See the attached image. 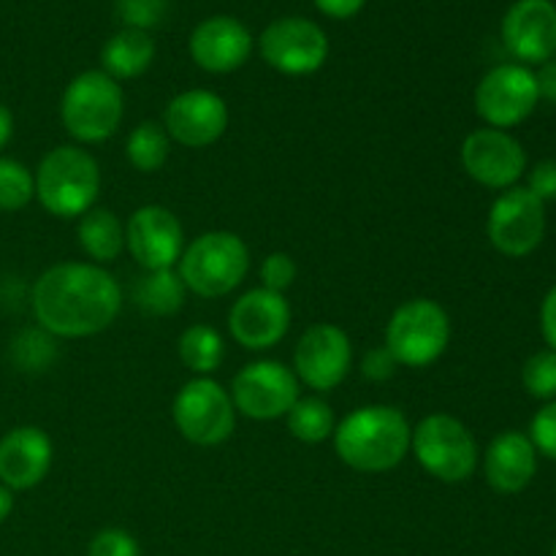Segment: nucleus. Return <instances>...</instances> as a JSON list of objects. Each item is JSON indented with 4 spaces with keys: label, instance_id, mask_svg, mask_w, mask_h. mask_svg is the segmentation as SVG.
Segmentation results:
<instances>
[{
    "label": "nucleus",
    "instance_id": "1",
    "mask_svg": "<svg viewBox=\"0 0 556 556\" xmlns=\"http://www.w3.org/2000/svg\"><path fill=\"white\" fill-rule=\"evenodd\" d=\"M30 307L47 334L60 340L96 337L117 320L123 288L103 266L65 261L33 282Z\"/></svg>",
    "mask_w": 556,
    "mask_h": 556
},
{
    "label": "nucleus",
    "instance_id": "17",
    "mask_svg": "<svg viewBox=\"0 0 556 556\" xmlns=\"http://www.w3.org/2000/svg\"><path fill=\"white\" fill-rule=\"evenodd\" d=\"M168 139L190 150L212 147L228 128V106L217 92L188 90L168 101L163 112Z\"/></svg>",
    "mask_w": 556,
    "mask_h": 556
},
{
    "label": "nucleus",
    "instance_id": "39",
    "mask_svg": "<svg viewBox=\"0 0 556 556\" xmlns=\"http://www.w3.org/2000/svg\"><path fill=\"white\" fill-rule=\"evenodd\" d=\"M535 85H538V96H541L543 101L556 103V58L546 60V63L538 68Z\"/></svg>",
    "mask_w": 556,
    "mask_h": 556
},
{
    "label": "nucleus",
    "instance_id": "5",
    "mask_svg": "<svg viewBox=\"0 0 556 556\" xmlns=\"http://www.w3.org/2000/svg\"><path fill=\"white\" fill-rule=\"evenodd\" d=\"M125 117V92L119 81L103 71L74 76L60 98V119L68 136L81 144H101L112 139Z\"/></svg>",
    "mask_w": 556,
    "mask_h": 556
},
{
    "label": "nucleus",
    "instance_id": "30",
    "mask_svg": "<svg viewBox=\"0 0 556 556\" xmlns=\"http://www.w3.org/2000/svg\"><path fill=\"white\" fill-rule=\"evenodd\" d=\"M14 356L22 369H43L54 358L52 334L47 331H22L14 340Z\"/></svg>",
    "mask_w": 556,
    "mask_h": 556
},
{
    "label": "nucleus",
    "instance_id": "21",
    "mask_svg": "<svg viewBox=\"0 0 556 556\" xmlns=\"http://www.w3.org/2000/svg\"><path fill=\"white\" fill-rule=\"evenodd\" d=\"M538 472V451L530 434L508 432L497 434L483 454V476L497 494H519L532 483Z\"/></svg>",
    "mask_w": 556,
    "mask_h": 556
},
{
    "label": "nucleus",
    "instance_id": "10",
    "mask_svg": "<svg viewBox=\"0 0 556 556\" xmlns=\"http://www.w3.org/2000/svg\"><path fill=\"white\" fill-rule=\"evenodd\" d=\"M228 394L237 413L250 421H275L296 405L299 378L280 362H253L239 369Z\"/></svg>",
    "mask_w": 556,
    "mask_h": 556
},
{
    "label": "nucleus",
    "instance_id": "42",
    "mask_svg": "<svg viewBox=\"0 0 556 556\" xmlns=\"http://www.w3.org/2000/svg\"><path fill=\"white\" fill-rule=\"evenodd\" d=\"M552 556H556V543H554V548H552Z\"/></svg>",
    "mask_w": 556,
    "mask_h": 556
},
{
    "label": "nucleus",
    "instance_id": "28",
    "mask_svg": "<svg viewBox=\"0 0 556 556\" xmlns=\"http://www.w3.org/2000/svg\"><path fill=\"white\" fill-rule=\"evenodd\" d=\"M36 199V177L25 163L0 157V212H20Z\"/></svg>",
    "mask_w": 556,
    "mask_h": 556
},
{
    "label": "nucleus",
    "instance_id": "22",
    "mask_svg": "<svg viewBox=\"0 0 556 556\" xmlns=\"http://www.w3.org/2000/svg\"><path fill=\"white\" fill-rule=\"evenodd\" d=\"M152 60H155V41L147 30H134V27L114 33L101 49V71L114 81L136 79L150 68Z\"/></svg>",
    "mask_w": 556,
    "mask_h": 556
},
{
    "label": "nucleus",
    "instance_id": "23",
    "mask_svg": "<svg viewBox=\"0 0 556 556\" xmlns=\"http://www.w3.org/2000/svg\"><path fill=\"white\" fill-rule=\"evenodd\" d=\"M76 242L92 258V264L103 266L119 258L125 250V226L112 210L92 206L79 217L76 226Z\"/></svg>",
    "mask_w": 556,
    "mask_h": 556
},
{
    "label": "nucleus",
    "instance_id": "36",
    "mask_svg": "<svg viewBox=\"0 0 556 556\" xmlns=\"http://www.w3.org/2000/svg\"><path fill=\"white\" fill-rule=\"evenodd\" d=\"M396 367H400V364H396V358L391 356V351L386 345L369 351L367 356H364V362H362L364 378L375 380V383H383V380L394 378Z\"/></svg>",
    "mask_w": 556,
    "mask_h": 556
},
{
    "label": "nucleus",
    "instance_id": "41",
    "mask_svg": "<svg viewBox=\"0 0 556 556\" xmlns=\"http://www.w3.org/2000/svg\"><path fill=\"white\" fill-rule=\"evenodd\" d=\"M11 510H14V492H11V489H5L3 483H0V525L9 519Z\"/></svg>",
    "mask_w": 556,
    "mask_h": 556
},
{
    "label": "nucleus",
    "instance_id": "33",
    "mask_svg": "<svg viewBox=\"0 0 556 556\" xmlns=\"http://www.w3.org/2000/svg\"><path fill=\"white\" fill-rule=\"evenodd\" d=\"M530 440L538 454L556 462V400L546 402L530 424Z\"/></svg>",
    "mask_w": 556,
    "mask_h": 556
},
{
    "label": "nucleus",
    "instance_id": "14",
    "mask_svg": "<svg viewBox=\"0 0 556 556\" xmlns=\"http://www.w3.org/2000/svg\"><path fill=\"white\" fill-rule=\"evenodd\" d=\"M462 166L483 188L508 190L525 177L527 152L508 130L478 128L462 141Z\"/></svg>",
    "mask_w": 556,
    "mask_h": 556
},
{
    "label": "nucleus",
    "instance_id": "7",
    "mask_svg": "<svg viewBox=\"0 0 556 556\" xmlns=\"http://www.w3.org/2000/svg\"><path fill=\"white\" fill-rule=\"evenodd\" d=\"M410 451L418 465L443 483H465L478 467V443L470 429L448 413H432L413 429Z\"/></svg>",
    "mask_w": 556,
    "mask_h": 556
},
{
    "label": "nucleus",
    "instance_id": "15",
    "mask_svg": "<svg viewBox=\"0 0 556 556\" xmlns=\"http://www.w3.org/2000/svg\"><path fill=\"white\" fill-rule=\"evenodd\" d=\"M125 248L144 271L174 269L185 253L182 223L161 204L139 206L125 223Z\"/></svg>",
    "mask_w": 556,
    "mask_h": 556
},
{
    "label": "nucleus",
    "instance_id": "11",
    "mask_svg": "<svg viewBox=\"0 0 556 556\" xmlns=\"http://www.w3.org/2000/svg\"><path fill=\"white\" fill-rule=\"evenodd\" d=\"M538 85L527 65L505 63L489 71L476 87V112L489 128L508 130L525 123L535 112Z\"/></svg>",
    "mask_w": 556,
    "mask_h": 556
},
{
    "label": "nucleus",
    "instance_id": "3",
    "mask_svg": "<svg viewBox=\"0 0 556 556\" xmlns=\"http://www.w3.org/2000/svg\"><path fill=\"white\" fill-rule=\"evenodd\" d=\"M33 177L36 199L49 215L63 220H74L90 212L101 193V166L90 152L74 144L49 150Z\"/></svg>",
    "mask_w": 556,
    "mask_h": 556
},
{
    "label": "nucleus",
    "instance_id": "37",
    "mask_svg": "<svg viewBox=\"0 0 556 556\" xmlns=\"http://www.w3.org/2000/svg\"><path fill=\"white\" fill-rule=\"evenodd\" d=\"M541 334L548 351H556V286L546 293L541 304Z\"/></svg>",
    "mask_w": 556,
    "mask_h": 556
},
{
    "label": "nucleus",
    "instance_id": "27",
    "mask_svg": "<svg viewBox=\"0 0 556 556\" xmlns=\"http://www.w3.org/2000/svg\"><path fill=\"white\" fill-rule=\"evenodd\" d=\"M179 358H182L185 367L190 372L212 375L215 369H220L223 358H226V345H223V337L217 334V329L206 324L188 326L179 337Z\"/></svg>",
    "mask_w": 556,
    "mask_h": 556
},
{
    "label": "nucleus",
    "instance_id": "26",
    "mask_svg": "<svg viewBox=\"0 0 556 556\" xmlns=\"http://www.w3.org/2000/svg\"><path fill=\"white\" fill-rule=\"evenodd\" d=\"M168 152H172V139H168L163 123H155V119L136 125L125 141V155L136 172H161L168 161Z\"/></svg>",
    "mask_w": 556,
    "mask_h": 556
},
{
    "label": "nucleus",
    "instance_id": "31",
    "mask_svg": "<svg viewBox=\"0 0 556 556\" xmlns=\"http://www.w3.org/2000/svg\"><path fill=\"white\" fill-rule=\"evenodd\" d=\"M258 275H261V282H264L261 288L275 293H286L288 288L293 286V280H296L299 266L288 253H269L264 261H261Z\"/></svg>",
    "mask_w": 556,
    "mask_h": 556
},
{
    "label": "nucleus",
    "instance_id": "25",
    "mask_svg": "<svg viewBox=\"0 0 556 556\" xmlns=\"http://www.w3.org/2000/svg\"><path fill=\"white\" fill-rule=\"evenodd\" d=\"M288 432L299 440V443L318 445L329 440L337 429L334 410L320 396H299L296 405L288 410L286 416Z\"/></svg>",
    "mask_w": 556,
    "mask_h": 556
},
{
    "label": "nucleus",
    "instance_id": "9",
    "mask_svg": "<svg viewBox=\"0 0 556 556\" xmlns=\"http://www.w3.org/2000/svg\"><path fill=\"white\" fill-rule=\"evenodd\" d=\"M486 237L505 258H527L546 237V204L521 185L503 190L489 210Z\"/></svg>",
    "mask_w": 556,
    "mask_h": 556
},
{
    "label": "nucleus",
    "instance_id": "20",
    "mask_svg": "<svg viewBox=\"0 0 556 556\" xmlns=\"http://www.w3.org/2000/svg\"><path fill=\"white\" fill-rule=\"evenodd\" d=\"M253 54V36L233 16H210L190 33V58L210 74H231Z\"/></svg>",
    "mask_w": 556,
    "mask_h": 556
},
{
    "label": "nucleus",
    "instance_id": "24",
    "mask_svg": "<svg viewBox=\"0 0 556 556\" xmlns=\"http://www.w3.org/2000/svg\"><path fill=\"white\" fill-rule=\"evenodd\" d=\"M185 293H188V288H185L182 277L174 269L144 271L134 282V304L141 313L155 315V318L179 313Z\"/></svg>",
    "mask_w": 556,
    "mask_h": 556
},
{
    "label": "nucleus",
    "instance_id": "38",
    "mask_svg": "<svg viewBox=\"0 0 556 556\" xmlns=\"http://www.w3.org/2000/svg\"><path fill=\"white\" fill-rule=\"evenodd\" d=\"M313 3L331 20H351L364 9L367 0H313Z\"/></svg>",
    "mask_w": 556,
    "mask_h": 556
},
{
    "label": "nucleus",
    "instance_id": "19",
    "mask_svg": "<svg viewBox=\"0 0 556 556\" xmlns=\"http://www.w3.org/2000/svg\"><path fill=\"white\" fill-rule=\"evenodd\" d=\"M52 440L38 427H16L0 438V483L11 492L38 486L52 470Z\"/></svg>",
    "mask_w": 556,
    "mask_h": 556
},
{
    "label": "nucleus",
    "instance_id": "18",
    "mask_svg": "<svg viewBox=\"0 0 556 556\" xmlns=\"http://www.w3.org/2000/svg\"><path fill=\"white\" fill-rule=\"evenodd\" d=\"M503 43L519 63L556 58V5L552 0H516L503 20Z\"/></svg>",
    "mask_w": 556,
    "mask_h": 556
},
{
    "label": "nucleus",
    "instance_id": "16",
    "mask_svg": "<svg viewBox=\"0 0 556 556\" xmlns=\"http://www.w3.org/2000/svg\"><path fill=\"white\" fill-rule=\"evenodd\" d=\"M291 329V304L282 293L253 288L233 302L228 331L244 351H269Z\"/></svg>",
    "mask_w": 556,
    "mask_h": 556
},
{
    "label": "nucleus",
    "instance_id": "12",
    "mask_svg": "<svg viewBox=\"0 0 556 556\" xmlns=\"http://www.w3.org/2000/svg\"><path fill=\"white\" fill-rule=\"evenodd\" d=\"M261 58L286 76H309L324 68L329 58V38L304 16H282L261 33Z\"/></svg>",
    "mask_w": 556,
    "mask_h": 556
},
{
    "label": "nucleus",
    "instance_id": "8",
    "mask_svg": "<svg viewBox=\"0 0 556 556\" xmlns=\"http://www.w3.org/2000/svg\"><path fill=\"white\" fill-rule=\"evenodd\" d=\"M172 416L179 434L199 448L226 443L237 429V407L231 394L212 378L185 383L174 396Z\"/></svg>",
    "mask_w": 556,
    "mask_h": 556
},
{
    "label": "nucleus",
    "instance_id": "32",
    "mask_svg": "<svg viewBox=\"0 0 556 556\" xmlns=\"http://www.w3.org/2000/svg\"><path fill=\"white\" fill-rule=\"evenodd\" d=\"M166 0H117V14L134 30H150L161 22Z\"/></svg>",
    "mask_w": 556,
    "mask_h": 556
},
{
    "label": "nucleus",
    "instance_id": "6",
    "mask_svg": "<svg viewBox=\"0 0 556 556\" xmlns=\"http://www.w3.org/2000/svg\"><path fill=\"white\" fill-rule=\"evenodd\" d=\"M451 345V318L434 299L400 304L386 326V348L400 367L424 369L438 362Z\"/></svg>",
    "mask_w": 556,
    "mask_h": 556
},
{
    "label": "nucleus",
    "instance_id": "4",
    "mask_svg": "<svg viewBox=\"0 0 556 556\" xmlns=\"http://www.w3.org/2000/svg\"><path fill=\"white\" fill-rule=\"evenodd\" d=\"M250 271V250L233 231H206L185 244L177 275L201 299H220L237 291Z\"/></svg>",
    "mask_w": 556,
    "mask_h": 556
},
{
    "label": "nucleus",
    "instance_id": "40",
    "mask_svg": "<svg viewBox=\"0 0 556 556\" xmlns=\"http://www.w3.org/2000/svg\"><path fill=\"white\" fill-rule=\"evenodd\" d=\"M11 136H14V114L5 103H0V150L9 144Z\"/></svg>",
    "mask_w": 556,
    "mask_h": 556
},
{
    "label": "nucleus",
    "instance_id": "29",
    "mask_svg": "<svg viewBox=\"0 0 556 556\" xmlns=\"http://www.w3.org/2000/svg\"><path fill=\"white\" fill-rule=\"evenodd\" d=\"M521 383L530 396L541 402L556 400V351H538L521 367Z\"/></svg>",
    "mask_w": 556,
    "mask_h": 556
},
{
    "label": "nucleus",
    "instance_id": "13",
    "mask_svg": "<svg viewBox=\"0 0 556 556\" xmlns=\"http://www.w3.org/2000/svg\"><path fill=\"white\" fill-rule=\"evenodd\" d=\"M353 367L351 337L334 324H315L299 337L293 351V372L313 391H334Z\"/></svg>",
    "mask_w": 556,
    "mask_h": 556
},
{
    "label": "nucleus",
    "instance_id": "35",
    "mask_svg": "<svg viewBox=\"0 0 556 556\" xmlns=\"http://www.w3.org/2000/svg\"><path fill=\"white\" fill-rule=\"evenodd\" d=\"M527 190L532 195L548 204L556 201V161H541L530 168V177H527Z\"/></svg>",
    "mask_w": 556,
    "mask_h": 556
},
{
    "label": "nucleus",
    "instance_id": "34",
    "mask_svg": "<svg viewBox=\"0 0 556 556\" xmlns=\"http://www.w3.org/2000/svg\"><path fill=\"white\" fill-rule=\"evenodd\" d=\"M87 556H139V543L130 532L109 527L90 541Z\"/></svg>",
    "mask_w": 556,
    "mask_h": 556
},
{
    "label": "nucleus",
    "instance_id": "2",
    "mask_svg": "<svg viewBox=\"0 0 556 556\" xmlns=\"http://www.w3.org/2000/svg\"><path fill=\"white\" fill-rule=\"evenodd\" d=\"M331 438L340 462L356 472L378 476L405 462L413 427L400 407L367 405L342 418Z\"/></svg>",
    "mask_w": 556,
    "mask_h": 556
}]
</instances>
